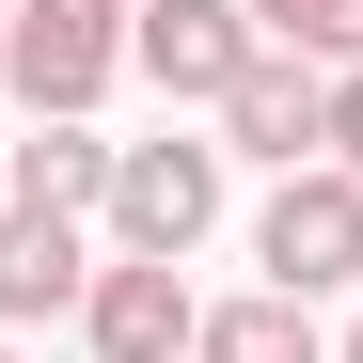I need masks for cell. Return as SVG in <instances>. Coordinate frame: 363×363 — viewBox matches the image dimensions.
Instances as JSON below:
<instances>
[{"label": "cell", "mask_w": 363, "mask_h": 363, "mask_svg": "<svg viewBox=\"0 0 363 363\" xmlns=\"http://www.w3.org/2000/svg\"><path fill=\"white\" fill-rule=\"evenodd\" d=\"M127 16L143 0H16L0 16V79L32 127H95V95L127 79Z\"/></svg>", "instance_id": "1"}, {"label": "cell", "mask_w": 363, "mask_h": 363, "mask_svg": "<svg viewBox=\"0 0 363 363\" xmlns=\"http://www.w3.org/2000/svg\"><path fill=\"white\" fill-rule=\"evenodd\" d=\"M206 221H221V143L158 127V143H127V158H111V253L174 269V253H190Z\"/></svg>", "instance_id": "2"}, {"label": "cell", "mask_w": 363, "mask_h": 363, "mask_svg": "<svg viewBox=\"0 0 363 363\" xmlns=\"http://www.w3.org/2000/svg\"><path fill=\"white\" fill-rule=\"evenodd\" d=\"M127 64H143L174 111H221L237 79L269 64V32H253V0H143V16H127Z\"/></svg>", "instance_id": "3"}, {"label": "cell", "mask_w": 363, "mask_h": 363, "mask_svg": "<svg viewBox=\"0 0 363 363\" xmlns=\"http://www.w3.org/2000/svg\"><path fill=\"white\" fill-rule=\"evenodd\" d=\"M253 269L284 284V300H316V284H363V174H284V190L253 206Z\"/></svg>", "instance_id": "4"}, {"label": "cell", "mask_w": 363, "mask_h": 363, "mask_svg": "<svg viewBox=\"0 0 363 363\" xmlns=\"http://www.w3.org/2000/svg\"><path fill=\"white\" fill-rule=\"evenodd\" d=\"M79 347H95V363H190V347H206V300H190V269L111 253V269H95V300H79Z\"/></svg>", "instance_id": "5"}, {"label": "cell", "mask_w": 363, "mask_h": 363, "mask_svg": "<svg viewBox=\"0 0 363 363\" xmlns=\"http://www.w3.org/2000/svg\"><path fill=\"white\" fill-rule=\"evenodd\" d=\"M221 158H269V174H316V158H332V79L269 48V64H253V79L221 95Z\"/></svg>", "instance_id": "6"}, {"label": "cell", "mask_w": 363, "mask_h": 363, "mask_svg": "<svg viewBox=\"0 0 363 363\" xmlns=\"http://www.w3.org/2000/svg\"><path fill=\"white\" fill-rule=\"evenodd\" d=\"M111 253H79V221H48V206H0V332H32V316H79Z\"/></svg>", "instance_id": "7"}, {"label": "cell", "mask_w": 363, "mask_h": 363, "mask_svg": "<svg viewBox=\"0 0 363 363\" xmlns=\"http://www.w3.org/2000/svg\"><path fill=\"white\" fill-rule=\"evenodd\" d=\"M111 158H127V143H95V127H32L16 143V206H48V221L111 206Z\"/></svg>", "instance_id": "8"}, {"label": "cell", "mask_w": 363, "mask_h": 363, "mask_svg": "<svg viewBox=\"0 0 363 363\" xmlns=\"http://www.w3.org/2000/svg\"><path fill=\"white\" fill-rule=\"evenodd\" d=\"M190 363H332V347H316V316H300L284 284H253V300H206V347Z\"/></svg>", "instance_id": "9"}, {"label": "cell", "mask_w": 363, "mask_h": 363, "mask_svg": "<svg viewBox=\"0 0 363 363\" xmlns=\"http://www.w3.org/2000/svg\"><path fill=\"white\" fill-rule=\"evenodd\" d=\"M253 32L284 48V64H316V79L363 64V0H253Z\"/></svg>", "instance_id": "10"}, {"label": "cell", "mask_w": 363, "mask_h": 363, "mask_svg": "<svg viewBox=\"0 0 363 363\" xmlns=\"http://www.w3.org/2000/svg\"><path fill=\"white\" fill-rule=\"evenodd\" d=\"M332 174H363V64L332 79Z\"/></svg>", "instance_id": "11"}, {"label": "cell", "mask_w": 363, "mask_h": 363, "mask_svg": "<svg viewBox=\"0 0 363 363\" xmlns=\"http://www.w3.org/2000/svg\"><path fill=\"white\" fill-rule=\"evenodd\" d=\"M0 206H16V143H0Z\"/></svg>", "instance_id": "12"}, {"label": "cell", "mask_w": 363, "mask_h": 363, "mask_svg": "<svg viewBox=\"0 0 363 363\" xmlns=\"http://www.w3.org/2000/svg\"><path fill=\"white\" fill-rule=\"evenodd\" d=\"M347 363H363V332H347Z\"/></svg>", "instance_id": "13"}, {"label": "cell", "mask_w": 363, "mask_h": 363, "mask_svg": "<svg viewBox=\"0 0 363 363\" xmlns=\"http://www.w3.org/2000/svg\"><path fill=\"white\" fill-rule=\"evenodd\" d=\"M0 16H16V0H0Z\"/></svg>", "instance_id": "14"}, {"label": "cell", "mask_w": 363, "mask_h": 363, "mask_svg": "<svg viewBox=\"0 0 363 363\" xmlns=\"http://www.w3.org/2000/svg\"><path fill=\"white\" fill-rule=\"evenodd\" d=\"M0 363H16V347H0Z\"/></svg>", "instance_id": "15"}]
</instances>
